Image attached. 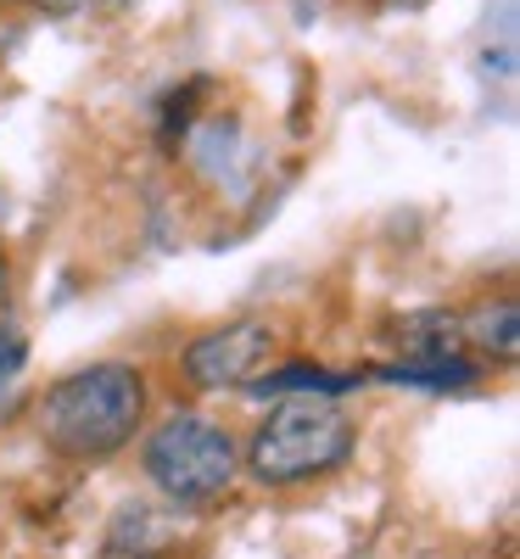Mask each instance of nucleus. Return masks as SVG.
<instances>
[{
	"label": "nucleus",
	"instance_id": "10",
	"mask_svg": "<svg viewBox=\"0 0 520 559\" xmlns=\"http://www.w3.org/2000/svg\"><path fill=\"white\" fill-rule=\"evenodd\" d=\"M34 7L45 17H90V12H102L107 0H34Z\"/></svg>",
	"mask_w": 520,
	"mask_h": 559
},
{
	"label": "nucleus",
	"instance_id": "9",
	"mask_svg": "<svg viewBox=\"0 0 520 559\" xmlns=\"http://www.w3.org/2000/svg\"><path fill=\"white\" fill-rule=\"evenodd\" d=\"M398 342H403V358H442V353H464L459 313H442V308H425V313L398 319Z\"/></svg>",
	"mask_w": 520,
	"mask_h": 559
},
{
	"label": "nucleus",
	"instance_id": "12",
	"mask_svg": "<svg viewBox=\"0 0 520 559\" xmlns=\"http://www.w3.org/2000/svg\"><path fill=\"white\" fill-rule=\"evenodd\" d=\"M387 12H419V7H432V0H381Z\"/></svg>",
	"mask_w": 520,
	"mask_h": 559
},
{
	"label": "nucleus",
	"instance_id": "8",
	"mask_svg": "<svg viewBox=\"0 0 520 559\" xmlns=\"http://www.w3.org/2000/svg\"><path fill=\"white\" fill-rule=\"evenodd\" d=\"M174 532H179V515L168 509H152V503H123L113 526H107V548H123V554H140V559H157L163 548H174Z\"/></svg>",
	"mask_w": 520,
	"mask_h": 559
},
{
	"label": "nucleus",
	"instance_id": "2",
	"mask_svg": "<svg viewBox=\"0 0 520 559\" xmlns=\"http://www.w3.org/2000/svg\"><path fill=\"white\" fill-rule=\"evenodd\" d=\"M358 426L342 397H280L247 442V471L263 487H303L353 459Z\"/></svg>",
	"mask_w": 520,
	"mask_h": 559
},
{
	"label": "nucleus",
	"instance_id": "1",
	"mask_svg": "<svg viewBox=\"0 0 520 559\" xmlns=\"http://www.w3.org/2000/svg\"><path fill=\"white\" fill-rule=\"evenodd\" d=\"M146 419V376L134 364H84L51 381L34 403V426L45 448L73 464H102L123 453Z\"/></svg>",
	"mask_w": 520,
	"mask_h": 559
},
{
	"label": "nucleus",
	"instance_id": "14",
	"mask_svg": "<svg viewBox=\"0 0 520 559\" xmlns=\"http://www.w3.org/2000/svg\"><path fill=\"white\" fill-rule=\"evenodd\" d=\"M0 7H17V0H0Z\"/></svg>",
	"mask_w": 520,
	"mask_h": 559
},
{
	"label": "nucleus",
	"instance_id": "13",
	"mask_svg": "<svg viewBox=\"0 0 520 559\" xmlns=\"http://www.w3.org/2000/svg\"><path fill=\"white\" fill-rule=\"evenodd\" d=\"M102 559H140V554H123V548H102Z\"/></svg>",
	"mask_w": 520,
	"mask_h": 559
},
{
	"label": "nucleus",
	"instance_id": "4",
	"mask_svg": "<svg viewBox=\"0 0 520 559\" xmlns=\"http://www.w3.org/2000/svg\"><path fill=\"white\" fill-rule=\"evenodd\" d=\"M274 347H280L274 324H263V319H229V324L202 331L191 347L179 353V376L191 381L197 392H247L269 369Z\"/></svg>",
	"mask_w": 520,
	"mask_h": 559
},
{
	"label": "nucleus",
	"instance_id": "6",
	"mask_svg": "<svg viewBox=\"0 0 520 559\" xmlns=\"http://www.w3.org/2000/svg\"><path fill=\"white\" fill-rule=\"evenodd\" d=\"M375 381L392 386H419V392H464L482 381V364L470 353H442V358H398L387 369H375Z\"/></svg>",
	"mask_w": 520,
	"mask_h": 559
},
{
	"label": "nucleus",
	"instance_id": "11",
	"mask_svg": "<svg viewBox=\"0 0 520 559\" xmlns=\"http://www.w3.org/2000/svg\"><path fill=\"white\" fill-rule=\"evenodd\" d=\"M23 358H28V347H23V336H7V347H0V381H12Z\"/></svg>",
	"mask_w": 520,
	"mask_h": 559
},
{
	"label": "nucleus",
	"instance_id": "7",
	"mask_svg": "<svg viewBox=\"0 0 520 559\" xmlns=\"http://www.w3.org/2000/svg\"><path fill=\"white\" fill-rule=\"evenodd\" d=\"M459 336H464V347H476L493 364H515V353H520V308H515V297L470 308L459 319Z\"/></svg>",
	"mask_w": 520,
	"mask_h": 559
},
{
	"label": "nucleus",
	"instance_id": "3",
	"mask_svg": "<svg viewBox=\"0 0 520 559\" xmlns=\"http://www.w3.org/2000/svg\"><path fill=\"white\" fill-rule=\"evenodd\" d=\"M140 471L174 509H208L241 476V448L218 419L197 408H174L140 442Z\"/></svg>",
	"mask_w": 520,
	"mask_h": 559
},
{
	"label": "nucleus",
	"instance_id": "5",
	"mask_svg": "<svg viewBox=\"0 0 520 559\" xmlns=\"http://www.w3.org/2000/svg\"><path fill=\"white\" fill-rule=\"evenodd\" d=\"M364 381H369V376H358V369L336 376V369H324V364H314V358H292V364L263 369L247 392H252V397H347V392H358Z\"/></svg>",
	"mask_w": 520,
	"mask_h": 559
}]
</instances>
